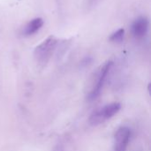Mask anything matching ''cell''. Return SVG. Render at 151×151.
Listing matches in <instances>:
<instances>
[{
  "instance_id": "8",
  "label": "cell",
  "mask_w": 151,
  "mask_h": 151,
  "mask_svg": "<svg viewBox=\"0 0 151 151\" xmlns=\"http://www.w3.org/2000/svg\"><path fill=\"white\" fill-rule=\"evenodd\" d=\"M52 151H65V147L62 144H58L53 148Z\"/></svg>"
},
{
  "instance_id": "6",
  "label": "cell",
  "mask_w": 151,
  "mask_h": 151,
  "mask_svg": "<svg viewBox=\"0 0 151 151\" xmlns=\"http://www.w3.org/2000/svg\"><path fill=\"white\" fill-rule=\"evenodd\" d=\"M43 26V19L42 18H35L30 20L23 28L22 34L25 36H30L38 32Z\"/></svg>"
},
{
  "instance_id": "1",
  "label": "cell",
  "mask_w": 151,
  "mask_h": 151,
  "mask_svg": "<svg viewBox=\"0 0 151 151\" xmlns=\"http://www.w3.org/2000/svg\"><path fill=\"white\" fill-rule=\"evenodd\" d=\"M113 65L112 61H108L106 62L96 73L94 81L91 85L90 90L88 92L87 95V99L89 102H92L96 99H97L101 94V91L104 86V83L106 81V79L111 72V69Z\"/></svg>"
},
{
  "instance_id": "7",
  "label": "cell",
  "mask_w": 151,
  "mask_h": 151,
  "mask_svg": "<svg viewBox=\"0 0 151 151\" xmlns=\"http://www.w3.org/2000/svg\"><path fill=\"white\" fill-rule=\"evenodd\" d=\"M125 37V29L124 28H119L118 29L116 32H114L113 34H111V35L110 36V41L113 42H117V43H120L123 42Z\"/></svg>"
},
{
  "instance_id": "2",
  "label": "cell",
  "mask_w": 151,
  "mask_h": 151,
  "mask_svg": "<svg viewBox=\"0 0 151 151\" xmlns=\"http://www.w3.org/2000/svg\"><path fill=\"white\" fill-rule=\"evenodd\" d=\"M121 109V104L118 102H114L109 104H106L95 111L89 117V124L91 126H98L104 123L108 119L115 116Z\"/></svg>"
},
{
  "instance_id": "4",
  "label": "cell",
  "mask_w": 151,
  "mask_h": 151,
  "mask_svg": "<svg viewBox=\"0 0 151 151\" xmlns=\"http://www.w3.org/2000/svg\"><path fill=\"white\" fill-rule=\"evenodd\" d=\"M131 136L128 127H120L115 134V151H126Z\"/></svg>"
},
{
  "instance_id": "5",
  "label": "cell",
  "mask_w": 151,
  "mask_h": 151,
  "mask_svg": "<svg viewBox=\"0 0 151 151\" xmlns=\"http://www.w3.org/2000/svg\"><path fill=\"white\" fill-rule=\"evenodd\" d=\"M149 30V20L145 17H140L132 25V33L135 38H142Z\"/></svg>"
},
{
  "instance_id": "3",
  "label": "cell",
  "mask_w": 151,
  "mask_h": 151,
  "mask_svg": "<svg viewBox=\"0 0 151 151\" xmlns=\"http://www.w3.org/2000/svg\"><path fill=\"white\" fill-rule=\"evenodd\" d=\"M57 44L58 39L54 35H50L35 48L34 56L39 65H46L50 58Z\"/></svg>"
}]
</instances>
